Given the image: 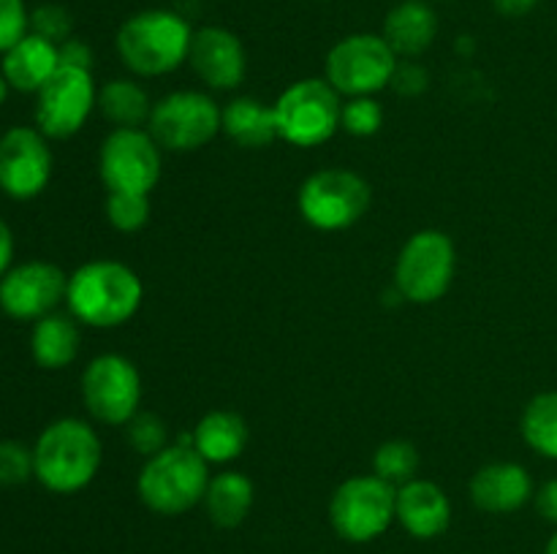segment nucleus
<instances>
[{"label":"nucleus","mask_w":557,"mask_h":554,"mask_svg":"<svg viewBox=\"0 0 557 554\" xmlns=\"http://www.w3.org/2000/svg\"><path fill=\"white\" fill-rule=\"evenodd\" d=\"M493 5L500 16L517 20V16L531 14V11L539 5V0H493Z\"/></svg>","instance_id":"4c0bfd02"},{"label":"nucleus","mask_w":557,"mask_h":554,"mask_svg":"<svg viewBox=\"0 0 557 554\" xmlns=\"http://www.w3.org/2000/svg\"><path fill=\"white\" fill-rule=\"evenodd\" d=\"M82 400L96 421L125 427L139 413L141 375L123 353H101L82 373Z\"/></svg>","instance_id":"f8f14e48"},{"label":"nucleus","mask_w":557,"mask_h":554,"mask_svg":"<svg viewBox=\"0 0 557 554\" xmlns=\"http://www.w3.org/2000/svg\"><path fill=\"white\" fill-rule=\"evenodd\" d=\"M256 503V487L245 473L223 470L210 478L201 505L207 516L221 530H234L248 519L250 508Z\"/></svg>","instance_id":"b1692460"},{"label":"nucleus","mask_w":557,"mask_h":554,"mask_svg":"<svg viewBox=\"0 0 557 554\" xmlns=\"http://www.w3.org/2000/svg\"><path fill=\"white\" fill-rule=\"evenodd\" d=\"M30 33V11L25 0H0V54Z\"/></svg>","instance_id":"473e14b6"},{"label":"nucleus","mask_w":557,"mask_h":554,"mask_svg":"<svg viewBox=\"0 0 557 554\" xmlns=\"http://www.w3.org/2000/svg\"><path fill=\"white\" fill-rule=\"evenodd\" d=\"M69 275L52 261H25L0 277V310L14 320H38L65 302Z\"/></svg>","instance_id":"2eb2a0df"},{"label":"nucleus","mask_w":557,"mask_h":554,"mask_svg":"<svg viewBox=\"0 0 557 554\" xmlns=\"http://www.w3.org/2000/svg\"><path fill=\"white\" fill-rule=\"evenodd\" d=\"M54 158L49 139L33 125H14L0 136V190L14 201H30L47 190Z\"/></svg>","instance_id":"4468645a"},{"label":"nucleus","mask_w":557,"mask_h":554,"mask_svg":"<svg viewBox=\"0 0 557 554\" xmlns=\"http://www.w3.org/2000/svg\"><path fill=\"white\" fill-rule=\"evenodd\" d=\"M520 432L528 449L557 462V391L531 396L520 416Z\"/></svg>","instance_id":"a878e982"},{"label":"nucleus","mask_w":557,"mask_h":554,"mask_svg":"<svg viewBox=\"0 0 557 554\" xmlns=\"http://www.w3.org/2000/svg\"><path fill=\"white\" fill-rule=\"evenodd\" d=\"M9 92H11V85H9V81H5V76L0 74V106H3V103H5Z\"/></svg>","instance_id":"58836bf2"},{"label":"nucleus","mask_w":557,"mask_h":554,"mask_svg":"<svg viewBox=\"0 0 557 554\" xmlns=\"http://www.w3.org/2000/svg\"><path fill=\"white\" fill-rule=\"evenodd\" d=\"M428 85H430V76L428 71H424V65L413 63V60H397V68L389 81V87L397 92V96L417 98L428 90Z\"/></svg>","instance_id":"72a5a7b5"},{"label":"nucleus","mask_w":557,"mask_h":554,"mask_svg":"<svg viewBox=\"0 0 557 554\" xmlns=\"http://www.w3.org/2000/svg\"><path fill=\"white\" fill-rule=\"evenodd\" d=\"M103 462L96 429L82 418L47 424L33 443V478L52 494H76L92 483Z\"/></svg>","instance_id":"f03ea898"},{"label":"nucleus","mask_w":557,"mask_h":554,"mask_svg":"<svg viewBox=\"0 0 557 554\" xmlns=\"http://www.w3.org/2000/svg\"><path fill=\"white\" fill-rule=\"evenodd\" d=\"M473 505L487 514H515L536 494L528 467L517 462H490L479 467L468 481Z\"/></svg>","instance_id":"a211bd4d"},{"label":"nucleus","mask_w":557,"mask_h":554,"mask_svg":"<svg viewBox=\"0 0 557 554\" xmlns=\"http://www.w3.org/2000/svg\"><path fill=\"white\" fill-rule=\"evenodd\" d=\"M395 519L403 530L419 541L444 536L451 525V500L444 489L428 478H411L397 487Z\"/></svg>","instance_id":"f3484780"},{"label":"nucleus","mask_w":557,"mask_h":554,"mask_svg":"<svg viewBox=\"0 0 557 554\" xmlns=\"http://www.w3.org/2000/svg\"><path fill=\"white\" fill-rule=\"evenodd\" d=\"M60 65H71V68L92 71V49L85 41L71 36L69 41L60 43Z\"/></svg>","instance_id":"f704fd0d"},{"label":"nucleus","mask_w":557,"mask_h":554,"mask_svg":"<svg viewBox=\"0 0 557 554\" xmlns=\"http://www.w3.org/2000/svg\"><path fill=\"white\" fill-rule=\"evenodd\" d=\"M107 221L114 231L120 234H136L147 226L150 221V196L147 193H109L107 204Z\"/></svg>","instance_id":"cd10ccee"},{"label":"nucleus","mask_w":557,"mask_h":554,"mask_svg":"<svg viewBox=\"0 0 557 554\" xmlns=\"http://www.w3.org/2000/svg\"><path fill=\"white\" fill-rule=\"evenodd\" d=\"M60 68V49L58 43L47 38L27 33L22 41H16L0 60V74L16 92H33L36 96L44 85Z\"/></svg>","instance_id":"6ab92c4d"},{"label":"nucleus","mask_w":557,"mask_h":554,"mask_svg":"<svg viewBox=\"0 0 557 554\" xmlns=\"http://www.w3.org/2000/svg\"><path fill=\"white\" fill-rule=\"evenodd\" d=\"M381 125H384V106L373 96H357L343 101L341 128L346 134L368 139V136L379 134Z\"/></svg>","instance_id":"c756f323"},{"label":"nucleus","mask_w":557,"mask_h":554,"mask_svg":"<svg viewBox=\"0 0 557 554\" xmlns=\"http://www.w3.org/2000/svg\"><path fill=\"white\" fill-rule=\"evenodd\" d=\"M457 250L449 234L422 228L403 244L395 264V288L406 302L433 304L455 282Z\"/></svg>","instance_id":"6e6552de"},{"label":"nucleus","mask_w":557,"mask_h":554,"mask_svg":"<svg viewBox=\"0 0 557 554\" xmlns=\"http://www.w3.org/2000/svg\"><path fill=\"white\" fill-rule=\"evenodd\" d=\"M98 103L92 71L60 65L52 79L36 92V128L47 139H71L85 128Z\"/></svg>","instance_id":"ddd939ff"},{"label":"nucleus","mask_w":557,"mask_h":554,"mask_svg":"<svg viewBox=\"0 0 557 554\" xmlns=\"http://www.w3.org/2000/svg\"><path fill=\"white\" fill-rule=\"evenodd\" d=\"M161 147L147 128H112L98 150V177L109 193H147L161 179Z\"/></svg>","instance_id":"9b49d317"},{"label":"nucleus","mask_w":557,"mask_h":554,"mask_svg":"<svg viewBox=\"0 0 557 554\" xmlns=\"http://www.w3.org/2000/svg\"><path fill=\"white\" fill-rule=\"evenodd\" d=\"M79 320L71 313H49L33 320L30 356L41 369H65L79 356Z\"/></svg>","instance_id":"412c9836"},{"label":"nucleus","mask_w":557,"mask_h":554,"mask_svg":"<svg viewBox=\"0 0 557 554\" xmlns=\"http://www.w3.org/2000/svg\"><path fill=\"white\" fill-rule=\"evenodd\" d=\"M145 286L128 264L96 259L76 266L69 275L65 307L79 324L92 329H117L141 307Z\"/></svg>","instance_id":"f257e3e1"},{"label":"nucleus","mask_w":557,"mask_h":554,"mask_svg":"<svg viewBox=\"0 0 557 554\" xmlns=\"http://www.w3.org/2000/svg\"><path fill=\"white\" fill-rule=\"evenodd\" d=\"M221 134L245 150H261L277 139L275 109L259 98L237 96L221 109Z\"/></svg>","instance_id":"5701e85b"},{"label":"nucleus","mask_w":557,"mask_h":554,"mask_svg":"<svg viewBox=\"0 0 557 554\" xmlns=\"http://www.w3.org/2000/svg\"><path fill=\"white\" fill-rule=\"evenodd\" d=\"M373 190L370 182L354 168H319L310 174L297 193L299 215L319 231H343L351 228L370 210Z\"/></svg>","instance_id":"423d86ee"},{"label":"nucleus","mask_w":557,"mask_h":554,"mask_svg":"<svg viewBox=\"0 0 557 554\" xmlns=\"http://www.w3.org/2000/svg\"><path fill=\"white\" fill-rule=\"evenodd\" d=\"M419 470V451L408 440H386L375 449L373 454V473L392 487H403L411 478H417Z\"/></svg>","instance_id":"bb28decb"},{"label":"nucleus","mask_w":557,"mask_h":554,"mask_svg":"<svg viewBox=\"0 0 557 554\" xmlns=\"http://www.w3.org/2000/svg\"><path fill=\"white\" fill-rule=\"evenodd\" d=\"M0 136H3V134H0Z\"/></svg>","instance_id":"a19ab883"},{"label":"nucleus","mask_w":557,"mask_h":554,"mask_svg":"<svg viewBox=\"0 0 557 554\" xmlns=\"http://www.w3.org/2000/svg\"><path fill=\"white\" fill-rule=\"evenodd\" d=\"M96 109L114 128H145L150 123L152 103L139 81L117 76L98 90Z\"/></svg>","instance_id":"393cba45"},{"label":"nucleus","mask_w":557,"mask_h":554,"mask_svg":"<svg viewBox=\"0 0 557 554\" xmlns=\"http://www.w3.org/2000/svg\"><path fill=\"white\" fill-rule=\"evenodd\" d=\"M210 478V465L199 451L172 443L145 459L136 478V494L152 514L180 516L205 500Z\"/></svg>","instance_id":"20e7f679"},{"label":"nucleus","mask_w":557,"mask_h":554,"mask_svg":"<svg viewBox=\"0 0 557 554\" xmlns=\"http://www.w3.org/2000/svg\"><path fill=\"white\" fill-rule=\"evenodd\" d=\"M11 261H14V234H11L9 223L0 217V277L14 266Z\"/></svg>","instance_id":"e433bc0d"},{"label":"nucleus","mask_w":557,"mask_h":554,"mask_svg":"<svg viewBox=\"0 0 557 554\" xmlns=\"http://www.w3.org/2000/svg\"><path fill=\"white\" fill-rule=\"evenodd\" d=\"M125 438H128L131 449L136 454H141L145 459L156 456L158 451H163L169 443V427L161 416L156 413L139 411L128 424H125Z\"/></svg>","instance_id":"c85d7f7f"},{"label":"nucleus","mask_w":557,"mask_h":554,"mask_svg":"<svg viewBox=\"0 0 557 554\" xmlns=\"http://www.w3.org/2000/svg\"><path fill=\"white\" fill-rule=\"evenodd\" d=\"M188 65L210 90H234L248 74V54L237 33L207 25L194 33Z\"/></svg>","instance_id":"dca6fc26"},{"label":"nucleus","mask_w":557,"mask_h":554,"mask_svg":"<svg viewBox=\"0 0 557 554\" xmlns=\"http://www.w3.org/2000/svg\"><path fill=\"white\" fill-rule=\"evenodd\" d=\"M381 36L386 38L397 58H419L433 47L438 36V16L428 0H403L395 9H389Z\"/></svg>","instance_id":"aec40b11"},{"label":"nucleus","mask_w":557,"mask_h":554,"mask_svg":"<svg viewBox=\"0 0 557 554\" xmlns=\"http://www.w3.org/2000/svg\"><path fill=\"white\" fill-rule=\"evenodd\" d=\"M71 30H74V20H71L69 9H63V5L44 3L30 11V33L58 43V47L63 41H69Z\"/></svg>","instance_id":"2f4dec72"},{"label":"nucleus","mask_w":557,"mask_h":554,"mask_svg":"<svg viewBox=\"0 0 557 554\" xmlns=\"http://www.w3.org/2000/svg\"><path fill=\"white\" fill-rule=\"evenodd\" d=\"M395 68L397 54L384 36L354 33L326 52L324 79L346 98L375 96L389 87Z\"/></svg>","instance_id":"9d476101"},{"label":"nucleus","mask_w":557,"mask_h":554,"mask_svg":"<svg viewBox=\"0 0 557 554\" xmlns=\"http://www.w3.org/2000/svg\"><path fill=\"white\" fill-rule=\"evenodd\" d=\"M194 27L172 9H147L120 25L117 58L136 76H166L188 63Z\"/></svg>","instance_id":"7ed1b4c3"},{"label":"nucleus","mask_w":557,"mask_h":554,"mask_svg":"<svg viewBox=\"0 0 557 554\" xmlns=\"http://www.w3.org/2000/svg\"><path fill=\"white\" fill-rule=\"evenodd\" d=\"M533 503H536L539 514H542L549 525L557 527V478H549V481L542 483V489H536Z\"/></svg>","instance_id":"c9c22d12"},{"label":"nucleus","mask_w":557,"mask_h":554,"mask_svg":"<svg viewBox=\"0 0 557 554\" xmlns=\"http://www.w3.org/2000/svg\"><path fill=\"white\" fill-rule=\"evenodd\" d=\"M147 130L161 150H201L221 134V106L210 92L174 90L152 103Z\"/></svg>","instance_id":"1a4fd4ad"},{"label":"nucleus","mask_w":557,"mask_h":554,"mask_svg":"<svg viewBox=\"0 0 557 554\" xmlns=\"http://www.w3.org/2000/svg\"><path fill=\"white\" fill-rule=\"evenodd\" d=\"M277 139L294 147H319L341 130L343 96L326 79L292 81L272 103Z\"/></svg>","instance_id":"39448f33"},{"label":"nucleus","mask_w":557,"mask_h":554,"mask_svg":"<svg viewBox=\"0 0 557 554\" xmlns=\"http://www.w3.org/2000/svg\"><path fill=\"white\" fill-rule=\"evenodd\" d=\"M33 478V449L20 440H0V487H20Z\"/></svg>","instance_id":"7c9ffc66"},{"label":"nucleus","mask_w":557,"mask_h":554,"mask_svg":"<svg viewBox=\"0 0 557 554\" xmlns=\"http://www.w3.org/2000/svg\"><path fill=\"white\" fill-rule=\"evenodd\" d=\"M397 487L375 473L351 476L332 492L330 525L343 541L370 543L384 536L395 519Z\"/></svg>","instance_id":"0eeeda50"},{"label":"nucleus","mask_w":557,"mask_h":554,"mask_svg":"<svg viewBox=\"0 0 557 554\" xmlns=\"http://www.w3.org/2000/svg\"><path fill=\"white\" fill-rule=\"evenodd\" d=\"M544 554H557V530L549 536L547 546H544Z\"/></svg>","instance_id":"ea45409f"},{"label":"nucleus","mask_w":557,"mask_h":554,"mask_svg":"<svg viewBox=\"0 0 557 554\" xmlns=\"http://www.w3.org/2000/svg\"><path fill=\"white\" fill-rule=\"evenodd\" d=\"M248 445V424L239 413L215 407L205 413L194 427V449L205 456L207 465H228Z\"/></svg>","instance_id":"4be33fe9"}]
</instances>
